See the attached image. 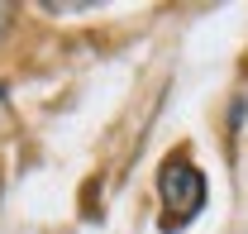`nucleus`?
I'll return each mask as SVG.
<instances>
[{
  "label": "nucleus",
  "mask_w": 248,
  "mask_h": 234,
  "mask_svg": "<svg viewBox=\"0 0 248 234\" xmlns=\"http://www.w3.org/2000/svg\"><path fill=\"white\" fill-rule=\"evenodd\" d=\"M157 191H162V234H177L186 230L201 210H205V172H196V163L186 158H167L162 172H157Z\"/></svg>",
  "instance_id": "obj_1"
},
{
  "label": "nucleus",
  "mask_w": 248,
  "mask_h": 234,
  "mask_svg": "<svg viewBox=\"0 0 248 234\" xmlns=\"http://www.w3.org/2000/svg\"><path fill=\"white\" fill-rule=\"evenodd\" d=\"M5 15H10V10H5V5H0V33H5Z\"/></svg>",
  "instance_id": "obj_2"
}]
</instances>
